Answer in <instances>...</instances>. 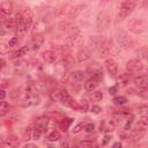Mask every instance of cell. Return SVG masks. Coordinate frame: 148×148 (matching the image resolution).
<instances>
[{
  "label": "cell",
  "mask_w": 148,
  "mask_h": 148,
  "mask_svg": "<svg viewBox=\"0 0 148 148\" xmlns=\"http://www.w3.org/2000/svg\"><path fill=\"white\" fill-rule=\"evenodd\" d=\"M134 83H135V86L139 87L140 89L148 87V75H140V76H136V77L134 79Z\"/></svg>",
  "instance_id": "obj_20"
},
{
  "label": "cell",
  "mask_w": 148,
  "mask_h": 148,
  "mask_svg": "<svg viewBox=\"0 0 148 148\" xmlns=\"http://www.w3.org/2000/svg\"><path fill=\"white\" fill-rule=\"evenodd\" d=\"M17 43H18V38H17V37H13V38L9 39V42H8V46H9V47H13V46H15Z\"/></svg>",
  "instance_id": "obj_38"
},
{
  "label": "cell",
  "mask_w": 148,
  "mask_h": 148,
  "mask_svg": "<svg viewBox=\"0 0 148 148\" xmlns=\"http://www.w3.org/2000/svg\"><path fill=\"white\" fill-rule=\"evenodd\" d=\"M97 87H98V81L95 80V79H91V77H90L89 80H87V81L84 82V89H86L87 91H89V92L96 90Z\"/></svg>",
  "instance_id": "obj_21"
},
{
  "label": "cell",
  "mask_w": 148,
  "mask_h": 148,
  "mask_svg": "<svg viewBox=\"0 0 148 148\" xmlns=\"http://www.w3.org/2000/svg\"><path fill=\"white\" fill-rule=\"evenodd\" d=\"M104 65H105V68L108 69V72L112 76H116L118 74V65H117V62H116L114 59H112V58L106 59L105 62H104Z\"/></svg>",
  "instance_id": "obj_13"
},
{
  "label": "cell",
  "mask_w": 148,
  "mask_h": 148,
  "mask_svg": "<svg viewBox=\"0 0 148 148\" xmlns=\"http://www.w3.org/2000/svg\"><path fill=\"white\" fill-rule=\"evenodd\" d=\"M39 96H37L35 92H29V95L27 96V98L24 99V105L25 106H30V105H37L39 104Z\"/></svg>",
  "instance_id": "obj_18"
},
{
  "label": "cell",
  "mask_w": 148,
  "mask_h": 148,
  "mask_svg": "<svg viewBox=\"0 0 148 148\" xmlns=\"http://www.w3.org/2000/svg\"><path fill=\"white\" fill-rule=\"evenodd\" d=\"M0 10H1L2 15H10V13L13 10V5H12L10 0H1Z\"/></svg>",
  "instance_id": "obj_16"
},
{
  "label": "cell",
  "mask_w": 148,
  "mask_h": 148,
  "mask_svg": "<svg viewBox=\"0 0 148 148\" xmlns=\"http://www.w3.org/2000/svg\"><path fill=\"white\" fill-rule=\"evenodd\" d=\"M117 43L118 45L124 49V50H130L134 47V40L132 37H130V35L125 31H119L117 34Z\"/></svg>",
  "instance_id": "obj_3"
},
{
  "label": "cell",
  "mask_w": 148,
  "mask_h": 148,
  "mask_svg": "<svg viewBox=\"0 0 148 148\" xmlns=\"http://www.w3.org/2000/svg\"><path fill=\"white\" fill-rule=\"evenodd\" d=\"M42 133H43V130L36 126V128H35V130H32L31 136H32V139H34V140H39V139L42 138Z\"/></svg>",
  "instance_id": "obj_32"
},
{
  "label": "cell",
  "mask_w": 148,
  "mask_h": 148,
  "mask_svg": "<svg viewBox=\"0 0 148 148\" xmlns=\"http://www.w3.org/2000/svg\"><path fill=\"white\" fill-rule=\"evenodd\" d=\"M15 20H16V31H17V35H23L31 27L32 20H34V14H32V12L30 9H23L22 12L16 14Z\"/></svg>",
  "instance_id": "obj_1"
},
{
  "label": "cell",
  "mask_w": 148,
  "mask_h": 148,
  "mask_svg": "<svg viewBox=\"0 0 148 148\" xmlns=\"http://www.w3.org/2000/svg\"><path fill=\"white\" fill-rule=\"evenodd\" d=\"M112 102L116 104V105H124L126 102H127V98L125 96H116L113 97Z\"/></svg>",
  "instance_id": "obj_31"
},
{
  "label": "cell",
  "mask_w": 148,
  "mask_h": 148,
  "mask_svg": "<svg viewBox=\"0 0 148 148\" xmlns=\"http://www.w3.org/2000/svg\"><path fill=\"white\" fill-rule=\"evenodd\" d=\"M133 119H134V116H133V114H130L128 118L126 119V124L124 125V130H125V131H127V130L131 127V125H132V123H133Z\"/></svg>",
  "instance_id": "obj_36"
},
{
  "label": "cell",
  "mask_w": 148,
  "mask_h": 148,
  "mask_svg": "<svg viewBox=\"0 0 148 148\" xmlns=\"http://www.w3.org/2000/svg\"><path fill=\"white\" fill-rule=\"evenodd\" d=\"M111 139H112V135H111V134H105V135H104V140L102 141V145H103V146L108 145V142H109Z\"/></svg>",
  "instance_id": "obj_42"
},
{
  "label": "cell",
  "mask_w": 148,
  "mask_h": 148,
  "mask_svg": "<svg viewBox=\"0 0 148 148\" xmlns=\"http://www.w3.org/2000/svg\"><path fill=\"white\" fill-rule=\"evenodd\" d=\"M84 76H86V73L83 72V71H74L73 73H71L69 74V76H68V81H69V83L74 87H79V86H81V83L83 82V79H84Z\"/></svg>",
  "instance_id": "obj_9"
},
{
  "label": "cell",
  "mask_w": 148,
  "mask_h": 148,
  "mask_svg": "<svg viewBox=\"0 0 148 148\" xmlns=\"http://www.w3.org/2000/svg\"><path fill=\"white\" fill-rule=\"evenodd\" d=\"M112 49H113V45L110 40H103L99 45V47L97 49L98 51V54L101 58H106L108 56H110L112 53Z\"/></svg>",
  "instance_id": "obj_10"
},
{
  "label": "cell",
  "mask_w": 148,
  "mask_h": 148,
  "mask_svg": "<svg viewBox=\"0 0 148 148\" xmlns=\"http://www.w3.org/2000/svg\"><path fill=\"white\" fill-rule=\"evenodd\" d=\"M143 134H145V131L138 126V127H135V128L131 132V138H132L134 141H136V140H140V139L143 136Z\"/></svg>",
  "instance_id": "obj_23"
},
{
  "label": "cell",
  "mask_w": 148,
  "mask_h": 148,
  "mask_svg": "<svg viewBox=\"0 0 148 148\" xmlns=\"http://www.w3.org/2000/svg\"><path fill=\"white\" fill-rule=\"evenodd\" d=\"M59 139H60V133L58 131H53L47 135V141H50V142H56Z\"/></svg>",
  "instance_id": "obj_30"
},
{
  "label": "cell",
  "mask_w": 148,
  "mask_h": 148,
  "mask_svg": "<svg viewBox=\"0 0 148 148\" xmlns=\"http://www.w3.org/2000/svg\"><path fill=\"white\" fill-rule=\"evenodd\" d=\"M91 57V52L88 47H81L77 53H76V59L80 61V62H83V61H87L89 60Z\"/></svg>",
  "instance_id": "obj_15"
},
{
  "label": "cell",
  "mask_w": 148,
  "mask_h": 148,
  "mask_svg": "<svg viewBox=\"0 0 148 148\" xmlns=\"http://www.w3.org/2000/svg\"><path fill=\"white\" fill-rule=\"evenodd\" d=\"M127 27L131 32H133L135 35H140L148 29V22L142 18H132V20H130Z\"/></svg>",
  "instance_id": "obj_2"
},
{
  "label": "cell",
  "mask_w": 148,
  "mask_h": 148,
  "mask_svg": "<svg viewBox=\"0 0 148 148\" xmlns=\"http://www.w3.org/2000/svg\"><path fill=\"white\" fill-rule=\"evenodd\" d=\"M9 109H10L9 103L6 102V101H1V104H0V116L3 117V116L9 111Z\"/></svg>",
  "instance_id": "obj_28"
},
{
  "label": "cell",
  "mask_w": 148,
  "mask_h": 148,
  "mask_svg": "<svg viewBox=\"0 0 148 148\" xmlns=\"http://www.w3.org/2000/svg\"><path fill=\"white\" fill-rule=\"evenodd\" d=\"M42 57H43L44 61H46V62H49V64H52V62L56 61L57 54H56V52L52 51V50H46V51H44V52L42 53Z\"/></svg>",
  "instance_id": "obj_19"
},
{
  "label": "cell",
  "mask_w": 148,
  "mask_h": 148,
  "mask_svg": "<svg viewBox=\"0 0 148 148\" xmlns=\"http://www.w3.org/2000/svg\"><path fill=\"white\" fill-rule=\"evenodd\" d=\"M105 1H109V0H105Z\"/></svg>",
  "instance_id": "obj_52"
},
{
  "label": "cell",
  "mask_w": 148,
  "mask_h": 148,
  "mask_svg": "<svg viewBox=\"0 0 148 148\" xmlns=\"http://www.w3.org/2000/svg\"><path fill=\"white\" fill-rule=\"evenodd\" d=\"M1 94H0V97H1V101H5V97H6V91L3 90V89H1V91H0Z\"/></svg>",
  "instance_id": "obj_46"
},
{
  "label": "cell",
  "mask_w": 148,
  "mask_h": 148,
  "mask_svg": "<svg viewBox=\"0 0 148 148\" xmlns=\"http://www.w3.org/2000/svg\"><path fill=\"white\" fill-rule=\"evenodd\" d=\"M140 125L145 126V127H148V116H142L141 119H140Z\"/></svg>",
  "instance_id": "obj_39"
},
{
  "label": "cell",
  "mask_w": 148,
  "mask_h": 148,
  "mask_svg": "<svg viewBox=\"0 0 148 148\" xmlns=\"http://www.w3.org/2000/svg\"><path fill=\"white\" fill-rule=\"evenodd\" d=\"M60 146H61V147H69V143H68V142H62Z\"/></svg>",
  "instance_id": "obj_51"
},
{
  "label": "cell",
  "mask_w": 148,
  "mask_h": 148,
  "mask_svg": "<svg viewBox=\"0 0 148 148\" xmlns=\"http://www.w3.org/2000/svg\"><path fill=\"white\" fill-rule=\"evenodd\" d=\"M67 42L69 45H80L82 43V38L80 35V30L77 27H72L69 32H68V37H67Z\"/></svg>",
  "instance_id": "obj_7"
},
{
  "label": "cell",
  "mask_w": 148,
  "mask_h": 148,
  "mask_svg": "<svg viewBox=\"0 0 148 148\" xmlns=\"http://www.w3.org/2000/svg\"><path fill=\"white\" fill-rule=\"evenodd\" d=\"M82 128H83V124H82V123H80V124H77V125L73 128V133H79Z\"/></svg>",
  "instance_id": "obj_43"
},
{
  "label": "cell",
  "mask_w": 148,
  "mask_h": 148,
  "mask_svg": "<svg viewBox=\"0 0 148 148\" xmlns=\"http://www.w3.org/2000/svg\"><path fill=\"white\" fill-rule=\"evenodd\" d=\"M44 43V37L40 35V34H37V35H34L32 39H31V49L32 50H38L42 44Z\"/></svg>",
  "instance_id": "obj_17"
},
{
  "label": "cell",
  "mask_w": 148,
  "mask_h": 148,
  "mask_svg": "<svg viewBox=\"0 0 148 148\" xmlns=\"http://www.w3.org/2000/svg\"><path fill=\"white\" fill-rule=\"evenodd\" d=\"M90 99L91 101H94V102H99V101H102V98H103V92L101 91V90H94V91H91V94H90Z\"/></svg>",
  "instance_id": "obj_27"
},
{
  "label": "cell",
  "mask_w": 148,
  "mask_h": 148,
  "mask_svg": "<svg viewBox=\"0 0 148 148\" xmlns=\"http://www.w3.org/2000/svg\"><path fill=\"white\" fill-rule=\"evenodd\" d=\"M143 67L145 66H143L142 61L139 59H131L126 62V69L131 73H138V72L142 71Z\"/></svg>",
  "instance_id": "obj_11"
},
{
  "label": "cell",
  "mask_w": 148,
  "mask_h": 148,
  "mask_svg": "<svg viewBox=\"0 0 148 148\" xmlns=\"http://www.w3.org/2000/svg\"><path fill=\"white\" fill-rule=\"evenodd\" d=\"M87 73L90 75L91 79H95L97 81L103 79V67L97 62L90 64L88 66V68H87Z\"/></svg>",
  "instance_id": "obj_6"
},
{
  "label": "cell",
  "mask_w": 148,
  "mask_h": 148,
  "mask_svg": "<svg viewBox=\"0 0 148 148\" xmlns=\"http://www.w3.org/2000/svg\"><path fill=\"white\" fill-rule=\"evenodd\" d=\"M109 91H110V94H112V95L116 94V91H117V87H112V88H110Z\"/></svg>",
  "instance_id": "obj_47"
},
{
  "label": "cell",
  "mask_w": 148,
  "mask_h": 148,
  "mask_svg": "<svg viewBox=\"0 0 148 148\" xmlns=\"http://www.w3.org/2000/svg\"><path fill=\"white\" fill-rule=\"evenodd\" d=\"M112 147H114V148H116V147H121V143H120V142H114V143L112 145Z\"/></svg>",
  "instance_id": "obj_50"
},
{
  "label": "cell",
  "mask_w": 148,
  "mask_h": 148,
  "mask_svg": "<svg viewBox=\"0 0 148 148\" xmlns=\"http://www.w3.org/2000/svg\"><path fill=\"white\" fill-rule=\"evenodd\" d=\"M23 147H24V148H35L36 145H35V143H24Z\"/></svg>",
  "instance_id": "obj_45"
},
{
  "label": "cell",
  "mask_w": 148,
  "mask_h": 148,
  "mask_svg": "<svg viewBox=\"0 0 148 148\" xmlns=\"http://www.w3.org/2000/svg\"><path fill=\"white\" fill-rule=\"evenodd\" d=\"M60 102L62 105L67 106V108H72V109H76L79 110L80 109V104H77L73 97L66 91V90H61V98H60Z\"/></svg>",
  "instance_id": "obj_8"
},
{
  "label": "cell",
  "mask_w": 148,
  "mask_h": 148,
  "mask_svg": "<svg viewBox=\"0 0 148 148\" xmlns=\"http://www.w3.org/2000/svg\"><path fill=\"white\" fill-rule=\"evenodd\" d=\"M88 109H89V106H88V102H87L86 99H82L81 103H80V109H79V110H80L81 112H87Z\"/></svg>",
  "instance_id": "obj_35"
},
{
  "label": "cell",
  "mask_w": 148,
  "mask_h": 148,
  "mask_svg": "<svg viewBox=\"0 0 148 148\" xmlns=\"http://www.w3.org/2000/svg\"><path fill=\"white\" fill-rule=\"evenodd\" d=\"M111 24V16L105 13V12H102L97 15L96 17V27L99 31H103V30H106Z\"/></svg>",
  "instance_id": "obj_4"
},
{
  "label": "cell",
  "mask_w": 148,
  "mask_h": 148,
  "mask_svg": "<svg viewBox=\"0 0 148 148\" xmlns=\"http://www.w3.org/2000/svg\"><path fill=\"white\" fill-rule=\"evenodd\" d=\"M114 127H116V124L113 123V120H110V119H103L102 123L99 124V131L104 133L112 132Z\"/></svg>",
  "instance_id": "obj_14"
},
{
  "label": "cell",
  "mask_w": 148,
  "mask_h": 148,
  "mask_svg": "<svg viewBox=\"0 0 148 148\" xmlns=\"http://www.w3.org/2000/svg\"><path fill=\"white\" fill-rule=\"evenodd\" d=\"M119 138H123V139H127V135H126L124 132H121V133H119Z\"/></svg>",
  "instance_id": "obj_48"
},
{
  "label": "cell",
  "mask_w": 148,
  "mask_h": 148,
  "mask_svg": "<svg viewBox=\"0 0 148 148\" xmlns=\"http://www.w3.org/2000/svg\"><path fill=\"white\" fill-rule=\"evenodd\" d=\"M72 123H73V119L72 118H64V119L60 120L59 127H60V130H62L65 132V131H67L69 128V126H71Z\"/></svg>",
  "instance_id": "obj_25"
},
{
  "label": "cell",
  "mask_w": 148,
  "mask_h": 148,
  "mask_svg": "<svg viewBox=\"0 0 148 148\" xmlns=\"http://www.w3.org/2000/svg\"><path fill=\"white\" fill-rule=\"evenodd\" d=\"M49 118H46V117H39L37 120H36V126L37 127H39V128H42L43 131L44 130H46L47 128V126H49Z\"/></svg>",
  "instance_id": "obj_24"
},
{
  "label": "cell",
  "mask_w": 148,
  "mask_h": 148,
  "mask_svg": "<svg viewBox=\"0 0 148 148\" xmlns=\"http://www.w3.org/2000/svg\"><path fill=\"white\" fill-rule=\"evenodd\" d=\"M68 68H69V64L66 59H61L58 62H56V65H54V69L59 76H64L67 73Z\"/></svg>",
  "instance_id": "obj_12"
},
{
  "label": "cell",
  "mask_w": 148,
  "mask_h": 148,
  "mask_svg": "<svg viewBox=\"0 0 148 148\" xmlns=\"http://www.w3.org/2000/svg\"><path fill=\"white\" fill-rule=\"evenodd\" d=\"M138 112L141 113V114H143V113H148V108H147V106H141V108L138 109Z\"/></svg>",
  "instance_id": "obj_44"
},
{
  "label": "cell",
  "mask_w": 148,
  "mask_h": 148,
  "mask_svg": "<svg viewBox=\"0 0 148 148\" xmlns=\"http://www.w3.org/2000/svg\"><path fill=\"white\" fill-rule=\"evenodd\" d=\"M90 111H91L94 114H98V113L102 111V109H101V106H98V105H92L91 109H90Z\"/></svg>",
  "instance_id": "obj_40"
},
{
  "label": "cell",
  "mask_w": 148,
  "mask_h": 148,
  "mask_svg": "<svg viewBox=\"0 0 148 148\" xmlns=\"http://www.w3.org/2000/svg\"><path fill=\"white\" fill-rule=\"evenodd\" d=\"M135 1L134 0H124L119 8V18H126L135 8Z\"/></svg>",
  "instance_id": "obj_5"
},
{
  "label": "cell",
  "mask_w": 148,
  "mask_h": 148,
  "mask_svg": "<svg viewBox=\"0 0 148 148\" xmlns=\"http://www.w3.org/2000/svg\"><path fill=\"white\" fill-rule=\"evenodd\" d=\"M92 145H94V142L91 140H82L77 143V146L81 148H89V147H92Z\"/></svg>",
  "instance_id": "obj_33"
},
{
  "label": "cell",
  "mask_w": 148,
  "mask_h": 148,
  "mask_svg": "<svg viewBox=\"0 0 148 148\" xmlns=\"http://www.w3.org/2000/svg\"><path fill=\"white\" fill-rule=\"evenodd\" d=\"M50 97L53 101H60V98H61V90H53L52 92H50Z\"/></svg>",
  "instance_id": "obj_34"
},
{
  "label": "cell",
  "mask_w": 148,
  "mask_h": 148,
  "mask_svg": "<svg viewBox=\"0 0 148 148\" xmlns=\"http://www.w3.org/2000/svg\"><path fill=\"white\" fill-rule=\"evenodd\" d=\"M94 128H95V126H94V124H87L86 126H84V131L87 132V133H91L92 131H94Z\"/></svg>",
  "instance_id": "obj_41"
},
{
  "label": "cell",
  "mask_w": 148,
  "mask_h": 148,
  "mask_svg": "<svg viewBox=\"0 0 148 148\" xmlns=\"http://www.w3.org/2000/svg\"><path fill=\"white\" fill-rule=\"evenodd\" d=\"M83 8H84V6H83V5H79V6L73 7V8L71 9V12H69V17H71V18L76 17V16L82 12V9H83Z\"/></svg>",
  "instance_id": "obj_26"
},
{
  "label": "cell",
  "mask_w": 148,
  "mask_h": 148,
  "mask_svg": "<svg viewBox=\"0 0 148 148\" xmlns=\"http://www.w3.org/2000/svg\"><path fill=\"white\" fill-rule=\"evenodd\" d=\"M5 66H6V61H5L3 58H1V68H3Z\"/></svg>",
  "instance_id": "obj_49"
},
{
  "label": "cell",
  "mask_w": 148,
  "mask_h": 148,
  "mask_svg": "<svg viewBox=\"0 0 148 148\" xmlns=\"http://www.w3.org/2000/svg\"><path fill=\"white\" fill-rule=\"evenodd\" d=\"M30 49H31L30 45H24V46L20 47L17 51H15V52L13 53V57H14V58H21V57L25 56V54L30 51Z\"/></svg>",
  "instance_id": "obj_22"
},
{
  "label": "cell",
  "mask_w": 148,
  "mask_h": 148,
  "mask_svg": "<svg viewBox=\"0 0 148 148\" xmlns=\"http://www.w3.org/2000/svg\"><path fill=\"white\" fill-rule=\"evenodd\" d=\"M3 24H5V27H6L7 29H12V28H14V27H16V20L9 16V17H7V18L5 20V22H3Z\"/></svg>",
  "instance_id": "obj_29"
},
{
  "label": "cell",
  "mask_w": 148,
  "mask_h": 148,
  "mask_svg": "<svg viewBox=\"0 0 148 148\" xmlns=\"http://www.w3.org/2000/svg\"><path fill=\"white\" fill-rule=\"evenodd\" d=\"M139 96L142 97V98L148 99V87H146V88H141L140 91H139Z\"/></svg>",
  "instance_id": "obj_37"
}]
</instances>
